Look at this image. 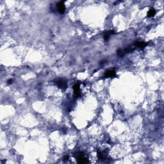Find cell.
<instances>
[{"instance_id": "cell-1", "label": "cell", "mask_w": 164, "mask_h": 164, "mask_svg": "<svg viewBox=\"0 0 164 164\" xmlns=\"http://www.w3.org/2000/svg\"><path fill=\"white\" fill-rule=\"evenodd\" d=\"M76 159L77 162L79 164H87L88 163V161L87 159L83 153L82 152H78L76 155Z\"/></svg>"}, {"instance_id": "cell-2", "label": "cell", "mask_w": 164, "mask_h": 164, "mask_svg": "<svg viewBox=\"0 0 164 164\" xmlns=\"http://www.w3.org/2000/svg\"><path fill=\"white\" fill-rule=\"evenodd\" d=\"M135 49L133 48H125L124 50H122V49H119L117 51V55L120 57H122L123 56L125 55V54L128 53H130L131 51H133Z\"/></svg>"}, {"instance_id": "cell-3", "label": "cell", "mask_w": 164, "mask_h": 164, "mask_svg": "<svg viewBox=\"0 0 164 164\" xmlns=\"http://www.w3.org/2000/svg\"><path fill=\"white\" fill-rule=\"evenodd\" d=\"M80 84L78 82H76L73 86V89L75 92V95L76 97H79L81 95L80 94Z\"/></svg>"}, {"instance_id": "cell-4", "label": "cell", "mask_w": 164, "mask_h": 164, "mask_svg": "<svg viewBox=\"0 0 164 164\" xmlns=\"http://www.w3.org/2000/svg\"><path fill=\"white\" fill-rule=\"evenodd\" d=\"M116 75V72L114 69H110L105 71L104 76L105 78H114Z\"/></svg>"}, {"instance_id": "cell-5", "label": "cell", "mask_w": 164, "mask_h": 164, "mask_svg": "<svg viewBox=\"0 0 164 164\" xmlns=\"http://www.w3.org/2000/svg\"><path fill=\"white\" fill-rule=\"evenodd\" d=\"M58 11L60 13L63 14L65 12V6L64 4V1H60L57 3Z\"/></svg>"}, {"instance_id": "cell-6", "label": "cell", "mask_w": 164, "mask_h": 164, "mask_svg": "<svg viewBox=\"0 0 164 164\" xmlns=\"http://www.w3.org/2000/svg\"><path fill=\"white\" fill-rule=\"evenodd\" d=\"M57 83V85L60 88H61L65 89V88H66L67 87V85L66 82L62 80H60L57 81V83Z\"/></svg>"}, {"instance_id": "cell-7", "label": "cell", "mask_w": 164, "mask_h": 164, "mask_svg": "<svg viewBox=\"0 0 164 164\" xmlns=\"http://www.w3.org/2000/svg\"><path fill=\"white\" fill-rule=\"evenodd\" d=\"M135 45L136 46H137L139 48H141V49H144V48H145L147 46V43H145V42L144 41H137V42L135 43Z\"/></svg>"}, {"instance_id": "cell-8", "label": "cell", "mask_w": 164, "mask_h": 164, "mask_svg": "<svg viewBox=\"0 0 164 164\" xmlns=\"http://www.w3.org/2000/svg\"><path fill=\"white\" fill-rule=\"evenodd\" d=\"M156 14V10L155 8H151L149 11L147 12V17H153Z\"/></svg>"}, {"instance_id": "cell-9", "label": "cell", "mask_w": 164, "mask_h": 164, "mask_svg": "<svg viewBox=\"0 0 164 164\" xmlns=\"http://www.w3.org/2000/svg\"><path fill=\"white\" fill-rule=\"evenodd\" d=\"M112 33H114V30H110L108 32H106L104 35V39L105 40H108L110 38V35L112 34Z\"/></svg>"}, {"instance_id": "cell-10", "label": "cell", "mask_w": 164, "mask_h": 164, "mask_svg": "<svg viewBox=\"0 0 164 164\" xmlns=\"http://www.w3.org/2000/svg\"><path fill=\"white\" fill-rule=\"evenodd\" d=\"M97 157L99 158L100 160H105L106 158V156H105V154H104L103 152H101V151H97Z\"/></svg>"}, {"instance_id": "cell-11", "label": "cell", "mask_w": 164, "mask_h": 164, "mask_svg": "<svg viewBox=\"0 0 164 164\" xmlns=\"http://www.w3.org/2000/svg\"><path fill=\"white\" fill-rule=\"evenodd\" d=\"M63 159H64V160H67L69 159V156H68V155H67V156H65L64 158H63Z\"/></svg>"}, {"instance_id": "cell-12", "label": "cell", "mask_w": 164, "mask_h": 164, "mask_svg": "<svg viewBox=\"0 0 164 164\" xmlns=\"http://www.w3.org/2000/svg\"><path fill=\"white\" fill-rule=\"evenodd\" d=\"M12 80H8V84L12 83Z\"/></svg>"}]
</instances>
